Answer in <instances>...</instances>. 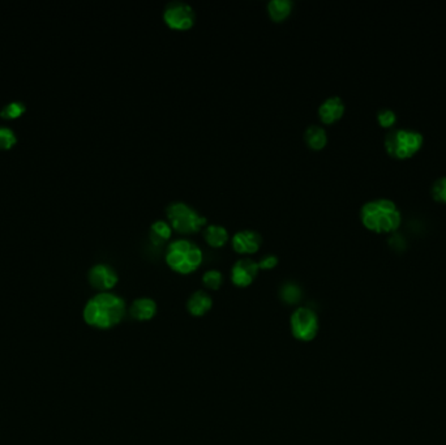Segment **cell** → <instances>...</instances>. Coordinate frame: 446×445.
Masks as SVG:
<instances>
[{
  "instance_id": "obj_21",
  "label": "cell",
  "mask_w": 446,
  "mask_h": 445,
  "mask_svg": "<svg viewBox=\"0 0 446 445\" xmlns=\"http://www.w3.org/2000/svg\"><path fill=\"white\" fill-rule=\"evenodd\" d=\"M16 144V136L13 131L0 127V149H10Z\"/></svg>"
},
{
  "instance_id": "obj_10",
  "label": "cell",
  "mask_w": 446,
  "mask_h": 445,
  "mask_svg": "<svg viewBox=\"0 0 446 445\" xmlns=\"http://www.w3.org/2000/svg\"><path fill=\"white\" fill-rule=\"evenodd\" d=\"M231 242L232 247L239 254H255L262 243V237L256 230L244 228L237 231Z\"/></svg>"
},
{
  "instance_id": "obj_16",
  "label": "cell",
  "mask_w": 446,
  "mask_h": 445,
  "mask_svg": "<svg viewBox=\"0 0 446 445\" xmlns=\"http://www.w3.org/2000/svg\"><path fill=\"white\" fill-rule=\"evenodd\" d=\"M172 235V226L165 219H156L150 225V239L154 245H161L169 240Z\"/></svg>"
},
{
  "instance_id": "obj_11",
  "label": "cell",
  "mask_w": 446,
  "mask_h": 445,
  "mask_svg": "<svg viewBox=\"0 0 446 445\" xmlns=\"http://www.w3.org/2000/svg\"><path fill=\"white\" fill-rule=\"evenodd\" d=\"M345 112V103L341 97L333 96L325 99L318 108V117L322 123L330 124L342 118Z\"/></svg>"
},
{
  "instance_id": "obj_5",
  "label": "cell",
  "mask_w": 446,
  "mask_h": 445,
  "mask_svg": "<svg viewBox=\"0 0 446 445\" xmlns=\"http://www.w3.org/2000/svg\"><path fill=\"white\" fill-rule=\"evenodd\" d=\"M172 228L180 233H195L207 224V217L187 203L174 201L166 209Z\"/></svg>"
},
{
  "instance_id": "obj_12",
  "label": "cell",
  "mask_w": 446,
  "mask_h": 445,
  "mask_svg": "<svg viewBox=\"0 0 446 445\" xmlns=\"http://www.w3.org/2000/svg\"><path fill=\"white\" fill-rule=\"evenodd\" d=\"M157 314V303L148 297L137 298L129 307V315L137 321H149Z\"/></svg>"
},
{
  "instance_id": "obj_23",
  "label": "cell",
  "mask_w": 446,
  "mask_h": 445,
  "mask_svg": "<svg viewBox=\"0 0 446 445\" xmlns=\"http://www.w3.org/2000/svg\"><path fill=\"white\" fill-rule=\"evenodd\" d=\"M377 119H378V123H380L382 127H392V126L396 123V114H394L392 110L382 109L378 111Z\"/></svg>"
},
{
  "instance_id": "obj_15",
  "label": "cell",
  "mask_w": 446,
  "mask_h": 445,
  "mask_svg": "<svg viewBox=\"0 0 446 445\" xmlns=\"http://www.w3.org/2000/svg\"><path fill=\"white\" fill-rule=\"evenodd\" d=\"M204 238L210 246L213 247H222L228 240V228L218 224L208 225L204 230Z\"/></svg>"
},
{
  "instance_id": "obj_6",
  "label": "cell",
  "mask_w": 446,
  "mask_h": 445,
  "mask_svg": "<svg viewBox=\"0 0 446 445\" xmlns=\"http://www.w3.org/2000/svg\"><path fill=\"white\" fill-rule=\"evenodd\" d=\"M290 328L292 336L297 341L309 342L318 336V314L309 307H297L290 317Z\"/></svg>"
},
{
  "instance_id": "obj_13",
  "label": "cell",
  "mask_w": 446,
  "mask_h": 445,
  "mask_svg": "<svg viewBox=\"0 0 446 445\" xmlns=\"http://www.w3.org/2000/svg\"><path fill=\"white\" fill-rule=\"evenodd\" d=\"M213 307V298L205 290L195 291L187 300V309L192 316H204Z\"/></svg>"
},
{
  "instance_id": "obj_20",
  "label": "cell",
  "mask_w": 446,
  "mask_h": 445,
  "mask_svg": "<svg viewBox=\"0 0 446 445\" xmlns=\"http://www.w3.org/2000/svg\"><path fill=\"white\" fill-rule=\"evenodd\" d=\"M25 111V106L21 102H10L4 109L1 110V117L7 119H15L21 117Z\"/></svg>"
},
{
  "instance_id": "obj_4",
  "label": "cell",
  "mask_w": 446,
  "mask_h": 445,
  "mask_svg": "<svg viewBox=\"0 0 446 445\" xmlns=\"http://www.w3.org/2000/svg\"><path fill=\"white\" fill-rule=\"evenodd\" d=\"M423 144V136L414 129H393L387 133L385 148L387 153L396 159H407L417 153Z\"/></svg>"
},
{
  "instance_id": "obj_22",
  "label": "cell",
  "mask_w": 446,
  "mask_h": 445,
  "mask_svg": "<svg viewBox=\"0 0 446 445\" xmlns=\"http://www.w3.org/2000/svg\"><path fill=\"white\" fill-rule=\"evenodd\" d=\"M432 196L440 203H446V177L437 179L432 186Z\"/></svg>"
},
{
  "instance_id": "obj_7",
  "label": "cell",
  "mask_w": 446,
  "mask_h": 445,
  "mask_svg": "<svg viewBox=\"0 0 446 445\" xmlns=\"http://www.w3.org/2000/svg\"><path fill=\"white\" fill-rule=\"evenodd\" d=\"M163 20L172 29H189L196 20L193 7L183 0H172L163 10Z\"/></svg>"
},
{
  "instance_id": "obj_3",
  "label": "cell",
  "mask_w": 446,
  "mask_h": 445,
  "mask_svg": "<svg viewBox=\"0 0 446 445\" xmlns=\"http://www.w3.org/2000/svg\"><path fill=\"white\" fill-rule=\"evenodd\" d=\"M204 258L202 249L186 238L172 240L166 251V263L172 270L188 275L198 269Z\"/></svg>"
},
{
  "instance_id": "obj_19",
  "label": "cell",
  "mask_w": 446,
  "mask_h": 445,
  "mask_svg": "<svg viewBox=\"0 0 446 445\" xmlns=\"http://www.w3.org/2000/svg\"><path fill=\"white\" fill-rule=\"evenodd\" d=\"M222 281H223V276L218 269H209L202 276V284L211 290L219 289L222 285Z\"/></svg>"
},
{
  "instance_id": "obj_24",
  "label": "cell",
  "mask_w": 446,
  "mask_h": 445,
  "mask_svg": "<svg viewBox=\"0 0 446 445\" xmlns=\"http://www.w3.org/2000/svg\"><path fill=\"white\" fill-rule=\"evenodd\" d=\"M258 267L260 269H273L278 264V258L276 255H265L264 258H261L260 261H258Z\"/></svg>"
},
{
  "instance_id": "obj_18",
  "label": "cell",
  "mask_w": 446,
  "mask_h": 445,
  "mask_svg": "<svg viewBox=\"0 0 446 445\" xmlns=\"http://www.w3.org/2000/svg\"><path fill=\"white\" fill-rule=\"evenodd\" d=\"M279 296L282 298V300L288 305H295L302 298V289L294 282H286L283 286L281 287Z\"/></svg>"
},
{
  "instance_id": "obj_17",
  "label": "cell",
  "mask_w": 446,
  "mask_h": 445,
  "mask_svg": "<svg viewBox=\"0 0 446 445\" xmlns=\"http://www.w3.org/2000/svg\"><path fill=\"white\" fill-rule=\"evenodd\" d=\"M291 10H292L291 0H270L268 3L269 15L274 21L288 19Z\"/></svg>"
},
{
  "instance_id": "obj_8",
  "label": "cell",
  "mask_w": 446,
  "mask_h": 445,
  "mask_svg": "<svg viewBox=\"0 0 446 445\" xmlns=\"http://www.w3.org/2000/svg\"><path fill=\"white\" fill-rule=\"evenodd\" d=\"M258 263L253 258H239L231 268V281L238 287L249 286L258 277Z\"/></svg>"
},
{
  "instance_id": "obj_14",
  "label": "cell",
  "mask_w": 446,
  "mask_h": 445,
  "mask_svg": "<svg viewBox=\"0 0 446 445\" xmlns=\"http://www.w3.org/2000/svg\"><path fill=\"white\" fill-rule=\"evenodd\" d=\"M304 139L309 148L320 150L327 145V133L324 127L318 124H311L306 132H304Z\"/></svg>"
},
{
  "instance_id": "obj_1",
  "label": "cell",
  "mask_w": 446,
  "mask_h": 445,
  "mask_svg": "<svg viewBox=\"0 0 446 445\" xmlns=\"http://www.w3.org/2000/svg\"><path fill=\"white\" fill-rule=\"evenodd\" d=\"M127 307L123 298L114 293H99L84 308V320L90 327L110 329L118 326L126 315Z\"/></svg>"
},
{
  "instance_id": "obj_2",
  "label": "cell",
  "mask_w": 446,
  "mask_h": 445,
  "mask_svg": "<svg viewBox=\"0 0 446 445\" xmlns=\"http://www.w3.org/2000/svg\"><path fill=\"white\" fill-rule=\"evenodd\" d=\"M360 217L366 228L376 233H387L399 228L401 213L396 204L387 198L368 201L360 212Z\"/></svg>"
},
{
  "instance_id": "obj_9",
  "label": "cell",
  "mask_w": 446,
  "mask_h": 445,
  "mask_svg": "<svg viewBox=\"0 0 446 445\" xmlns=\"http://www.w3.org/2000/svg\"><path fill=\"white\" fill-rule=\"evenodd\" d=\"M119 281L117 270L107 264H97L89 270V282L91 286L101 293L110 291Z\"/></svg>"
}]
</instances>
